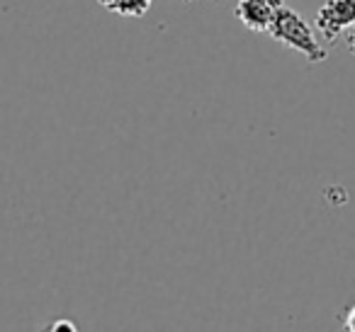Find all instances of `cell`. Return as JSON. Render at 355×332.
<instances>
[{
	"label": "cell",
	"instance_id": "5",
	"mask_svg": "<svg viewBox=\"0 0 355 332\" xmlns=\"http://www.w3.org/2000/svg\"><path fill=\"white\" fill-rule=\"evenodd\" d=\"M40 332H78V327L71 320H66V317H56V320H49L46 325H42Z\"/></svg>",
	"mask_w": 355,
	"mask_h": 332
},
{
	"label": "cell",
	"instance_id": "1",
	"mask_svg": "<svg viewBox=\"0 0 355 332\" xmlns=\"http://www.w3.org/2000/svg\"><path fill=\"white\" fill-rule=\"evenodd\" d=\"M268 37H272L275 42L280 44L290 46V49L300 51L309 64H324L329 59V51L319 44V39L314 37V30L311 25L300 15L295 12L292 8H282L277 12V17L272 20L270 30H268Z\"/></svg>",
	"mask_w": 355,
	"mask_h": 332
},
{
	"label": "cell",
	"instance_id": "9",
	"mask_svg": "<svg viewBox=\"0 0 355 332\" xmlns=\"http://www.w3.org/2000/svg\"><path fill=\"white\" fill-rule=\"evenodd\" d=\"M185 3H195V0H185Z\"/></svg>",
	"mask_w": 355,
	"mask_h": 332
},
{
	"label": "cell",
	"instance_id": "6",
	"mask_svg": "<svg viewBox=\"0 0 355 332\" xmlns=\"http://www.w3.org/2000/svg\"><path fill=\"white\" fill-rule=\"evenodd\" d=\"M340 332H355V303L345 311L343 320H340Z\"/></svg>",
	"mask_w": 355,
	"mask_h": 332
},
{
	"label": "cell",
	"instance_id": "2",
	"mask_svg": "<svg viewBox=\"0 0 355 332\" xmlns=\"http://www.w3.org/2000/svg\"><path fill=\"white\" fill-rule=\"evenodd\" d=\"M326 44L336 46L345 30L355 27V0H326L314 20Z\"/></svg>",
	"mask_w": 355,
	"mask_h": 332
},
{
	"label": "cell",
	"instance_id": "3",
	"mask_svg": "<svg viewBox=\"0 0 355 332\" xmlns=\"http://www.w3.org/2000/svg\"><path fill=\"white\" fill-rule=\"evenodd\" d=\"M282 8H285V0H239L236 20L246 30L268 35L272 20H275Z\"/></svg>",
	"mask_w": 355,
	"mask_h": 332
},
{
	"label": "cell",
	"instance_id": "8",
	"mask_svg": "<svg viewBox=\"0 0 355 332\" xmlns=\"http://www.w3.org/2000/svg\"><path fill=\"white\" fill-rule=\"evenodd\" d=\"M98 3H100V6H103V8H107L110 3H112V0H98Z\"/></svg>",
	"mask_w": 355,
	"mask_h": 332
},
{
	"label": "cell",
	"instance_id": "7",
	"mask_svg": "<svg viewBox=\"0 0 355 332\" xmlns=\"http://www.w3.org/2000/svg\"><path fill=\"white\" fill-rule=\"evenodd\" d=\"M348 44H350V54H355V27H353V32H350V39H348Z\"/></svg>",
	"mask_w": 355,
	"mask_h": 332
},
{
	"label": "cell",
	"instance_id": "4",
	"mask_svg": "<svg viewBox=\"0 0 355 332\" xmlns=\"http://www.w3.org/2000/svg\"><path fill=\"white\" fill-rule=\"evenodd\" d=\"M148 6H151V0H112L105 10L117 12V15L124 17H141L148 10Z\"/></svg>",
	"mask_w": 355,
	"mask_h": 332
}]
</instances>
